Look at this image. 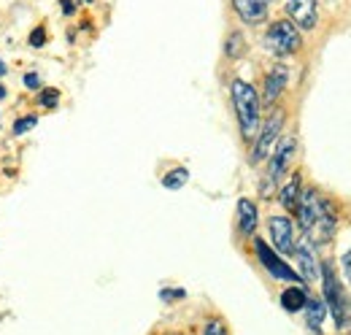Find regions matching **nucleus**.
Listing matches in <instances>:
<instances>
[{
	"mask_svg": "<svg viewBox=\"0 0 351 335\" xmlns=\"http://www.w3.org/2000/svg\"><path fill=\"white\" fill-rule=\"evenodd\" d=\"M298 222H300V230L306 233V238L319 246V244H327L332 235H335V227H338V211L335 206L322 198L316 189H306L300 192V200H298Z\"/></svg>",
	"mask_w": 351,
	"mask_h": 335,
	"instance_id": "nucleus-1",
	"label": "nucleus"
},
{
	"mask_svg": "<svg viewBox=\"0 0 351 335\" xmlns=\"http://www.w3.org/2000/svg\"><path fill=\"white\" fill-rule=\"evenodd\" d=\"M230 95H232V106H235V117H238L243 141H254L260 132V125H263V119H260L263 100H260L257 89L243 79H235L230 86Z\"/></svg>",
	"mask_w": 351,
	"mask_h": 335,
	"instance_id": "nucleus-2",
	"label": "nucleus"
},
{
	"mask_svg": "<svg viewBox=\"0 0 351 335\" xmlns=\"http://www.w3.org/2000/svg\"><path fill=\"white\" fill-rule=\"evenodd\" d=\"M300 30L292 25V19H278L265 33V49L276 57H289L300 49Z\"/></svg>",
	"mask_w": 351,
	"mask_h": 335,
	"instance_id": "nucleus-3",
	"label": "nucleus"
},
{
	"mask_svg": "<svg viewBox=\"0 0 351 335\" xmlns=\"http://www.w3.org/2000/svg\"><path fill=\"white\" fill-rule=\"evenodd\" d=\"M284 119H287V114H284L281 108H273V114L267 117V122L260 125V132H257L254 146H252V157H249V160H252V165H260L263 160L270 157L273 146L278 143V135H281Z\"/></svg>",
	"mask_w": 351,
	"mask_h": 335,
	"instance_id": "nucleus-4",
	"label": "nucleus"
},
{
	"mask_svg": "<svg viewBox=\"0 0 351 335\" xmlns=\"http://www.w3.org/2000/svg\"><path fill=\"white\" fill-rule=\"evenodd\" d=\"M254 251H257L260 265H263L265 270H267L276 281H289V284H298V281H300V273H298V270H292V268L278 257V251L270 249L263 238H254Z\"/></svg>",
	"mask_w": 351,
	"mask_h": 335,
	"instance_id": "nucleus-5",
	"label": "nucleus"
},
{
	"mask_svg": "<svg viewBox=\"0 0 351 335\" xmlns=\"http://www.w3.org/2000/svg\"><path fill=\"white\" fill-rule=\"evenodd\" d=\"M319 279L324 281V305L332 311L335 325L343 327V325H346V294H343L341 281L335 279V273H332L330 265H322V276H319Z\"/></svg>",
	"mask_w": 351,
	"mask_h": 335,
	"instance_id": "nucleus-6",
	"label": "nucleus"
},
{
	"mask_svg": "<svg viewBox=\"0 0 351 335\" xmlns=\"http://www.w3.org/2000/svg\"><path fill=\"white\" fill-rule=\"evenodd\" d=\"M295 149H298V141H295L292 135L281 138V141L273 146V152H270V157H267V173H265V181L276 184V181L289 170L292 160H295Z\"/></svg>",
	"mask_w": 351,
	"mask_h": 335,
	"instance_id": "nucleus-7",
	"label": "nucleus"
},
{
	"mask_svg": "<svg viewBox=\"0 0 351 335\" xmlns=\"http://www.w3.org/2000/svg\"><path fill=\"white\" fill-rule=\"evenodd\" d=\"M267 233H270V244L278 254H295L298 246V233H295V224L289 216H270L267 219Z\"/></svg>",
	"mask_w": 351,
	"mask_h": 335,
	"instance_id": "nucleus-8",
	"label": "nucleus"
},
{
	"mask_svg": "<svg viewBox=\"0 0 351 335\" xmlns=\"http://www.w3.org/2000/svg\"><path fill=\"white\" fill-rule=\"evenodd\" d=\"M287 82H289V68L281 65V62L273 65L263 82V97H260V100H263L265 106H273V103L281 97V92L287 89Z\"/></svg>",
	"mask_w": 351,
	"mask_h": 335,
	"instance_id": "nucleus-9",
	"label": "nucleus"
},
{
	"mask_svg": "<svg viewBox=\"0 0 351 335\" xmlns=\"http://www.w3.org/2000/svg\"><path fill=\"white\" fill-rule=\"evenodd\" d=\"M287 14L292 16V25L298 30H313L316 27V0H287Z\"/></svg>",
	"mask_w": 351,
	"mask_h": 335,
	"instance_id": "nucleus-10",
	"label": "nucleus"
},
{
	"mask_svg": "<svg viewBox=\"0 0 351 335\" xmlns=\"http://www.w3.org/2000/svg\"><path fill=\"white\" fill-rule=\"evenodd\" d=\"M295 257H298V268H300V279L308 284H316L319 276H322V268H319V259L313 254V244L311 241H300L295 246Z\"/></svg>",
	"mask_w": 351,
	"mask_h": 335,
	"instance_id": "nucleus-11",
	"label": "nucleus"
},
{
	"mask_svg": "<svg viewBox=\"0 0 351 335\" xmlns=\"http://www.w3.org/2000/svg\"><path fill=\"white\" fill-rule=\"evenodd\" d=\"M232 8L243 25H260L267 19L270 0H232Z\"/></svg>",
	"mask_w": 351,
	"mask_h": 335,
	"instance_id": "nucleus-12",
	"label": "nucleus"
},
{
	"mask_svg": "<svg viewBox=\"0 0 351 335\" xmlns=\"http://www.w3.org/2000/svg\"><path fill=\"white\" fill-rule=\"evenodd\" d=\"M257 224H260V211L257 203L249 200V198H241L238 200V230L243 238H252L257 233Z\"/></svg>",
	"mask_w": 351,
	"mask_h": 335,
	"instance_id": "nucleus-13",
	"label": "nucleus"
},
{
	"mask_svg": "<svg viewBox=\"0 0 351 335\" xmlns=\"http://www.w3.org/2000/svg\"><path fill=\"white\" fill-rule=\"evenodd\" d=\"M324 314H327L324 300H322V297H308L306 300V319H308V327H311L313 333H322Z\"/></svg>",
	"mask_w": 351,
	"mask_h": 335,
	"instance_id": "nucleus-14",
	"label": "nucleus"
},
{
	"mask_svg": "<svg viewBox=\"0 0 351 335\" xmlns=\"http://www.w3.org/2000/svg\"><path fill=\"white\" fill-rule=\"evenodd\" d=\"M306 300H308V294L303 292L300 284H289V287L281 292V305H284V311H289V314L303 311V308H306Z\"/></svg>",
	"mask_w": 351,
	"mask_h": 335,
	"instance_id": "nucleus-15",
	"label": "nucleus"
},
{
	"mask_svg": "<svg viewBox=\"0 0 351 335\" xmlns=\"http://www.w3.org/2000/svg\"><path fill=\"white\" fill-rule=\"evenodd\" d=\"M278 200H281V206H284L287 211L298 209V200H300V173H295V176L281 187Z\"/></svg>",
	"mask_w": 351,
	"mask_h": 335,
	"instance_id": "nucleus-16",
	"label": "nucleus"
},
{
	"mask_svg": "<svg viewBox=\"0 0 351 335\" xmlns=\"http://www.w3.org/2000/svg\"><path fill=\"white\" fill-rule=\"evenodd\" d=\"M224 54H227L230 60H241V57L246 54V38H243V33L232 30V33L227 36V41H224Z\"/></svg>",
	"mask_w": 351,
	"mask_h": 335,
	"instance_id": "nucleus-17",
	"label": "nucleus"
},
{
	"mask_svg": "<svg viewBox=\"0 0 351 335\" xmlns=\"http://www.w3.org/2000/svg\"><path fill=\"white\" fill-rule=\"evenodd\" d=\"M186 181H189V170L181 165L171 168V170L162 176V187H165V189H181Z\"/></svg>",
	"mask_w": 351,
	"mask_h": 335,
	"instance_id": "nucleus-18",
	"label": "nucleus"
},
{
	"mask_svg": "<svg viewBox=\"0 0 351 335\" xmlns=\"http://www.w3.org/2000/svg\"><path fill=\"white\" fill-rule=\"evenodd\" d=\"M36 103H38L41 108H57V103H60V89H54V86H41L38 95H36Z\"/></svg>",
	"mask_w": 351,
	"mask_h": 335,
	"instance_id": "nucleus-19",
	"label": "nucleus"
},
{
	"mask_svg": "<svg viewBox=\"0 0 351 335\" xmlns=\"http://www.w3.org/2000/svg\"><path fill=\"white\" fill-rule=\"evenodd\" d=\"M36 125H38V117H36V114H25V117H19V119L14 122L11 130H14V135H25V132H30Z\"/></svg>",
	"mask_w": 351,
	"mask_h": 335,
	"instance_id": "nucleus-20",
	"label": "nucleus"
},
{
	"mask_svg": "<svg viewBox=\"0 0 351 335\" xmlns=\"http://www.w3.org/2000/svg\"><path fill=\"white\" fill-rule=\"evenodd\" d=\"M46 41H49V36H46L44 25L33 27V30H30V36H27V43H30L33 49H41V46H46Z\"/></svg>",
	"mask_w": 351,
	"mask_h": 335,
	"instance_id": "nucleus-21",
	"label": "nucleus"
},
{
	"mask_svg": "<svg viewBox=\"0 0 351 335\" xmlns=\"http://www.w3.org/2000/svg\"><path fill=\"white\" fill-rule=\"evenodd\" d=\"M203 335H227V330H224V322H221V319H211V322H206Z\"/></svg>",
	"mask_w": 351,
	"mask_h": 335,
	"instance_id": "nucleus-22",
	"label": "nucleus"
},
{
	"mask_svg": "<svg viewBox=\"0 0 351 335\" xmlns=\"http://www.w3.org/2000/svg\"><path fill=\"white\" fill-rule=\"evenodd\" d=\"M22 84H25V89H30V92H38V89H41V76H38V73H25V76H22Z\"/></svg>",
	"mask_w": 351,
	"mask_h": 335,
	"instance_id": "nucleus-23",
	"label": "nucleus"
},
{
	"mask_svg": "<svg viewBox=\"0 0 351 335\" xmlns=\"http://www.w3.org/2000/svg\"><path fill=\"white\" fill-rule=\"evenodd\" d=\"M60 5H62V14L65 16H73L76 14V3L73 0H60Z\"/></svg>",
	"mask_w": 351,
	"mask_h": 335,
	"instance_id": "nucleus-24",
	"label": "nucleus"
},
{
	"mask_svg": "<svg viewBox=\"0 0 351 335\" xmlns=\"http://www.w3.org/2000/svg\"><path fill=\"white\" fill-rule=\"evenodd\" d=\"M160 297L162 300H178V297H184V290H162Z\"/></svg>",
	"mask_w": 351,
	"mask_h": 335,
	"instance_id": "nucleus-25",
	"label": "nucleus"
},
{
	"mask_svg": "<svg viewBox=\"0 0 351 335\" xmlns=\"http://www.w3.org/2000/svg\"><path fill=\"white\" fill-rule=\"evenodd\" d=\"M343 268H346V273L351 276V251L346 254V257H343Z\"/></svg>",
	"mask_w": 351,
	"mask_h": 335,
	"instance_id": "nucleus-26",
	"label": "nucleus"
},
{
	"mask_svg": "<svg viewBox=\"0 0 351 335\" xmlns=\"http://www.w3.org/2000/svg\"><path fill=\"white\" fill-rule=\"evenodd\" d=\"M5 97H8V89H5L3 82H0V100H5Z\"/></svg>",
	"mask_w": 351,
	"mask_h": 335,
	"instance_id": "nucleus-27",
	"label": "nucleus"
},
{
	"mask_svg": "<svg viewBox=\"0 0 351 335\" xmlns=\"http://www.w3.org/2000/svg\"><path fill=\"white\" fill-rule=\"evenodd\" d=\"M5 73H8V68H5V62H3V60H0V79H3V76H5Z\"/></svg>",
	"mask_w": 351,
	"mask_h": 335,
	"instance_id": "nucleus-28",
	"label": "nucleus"
},
{
	"mask_svg": "<svg viewBox=\"0 0 351 335\" xmlns=\"http://www.w3.org/2000/svg\"><path fill=\"white\" fill-rule=\"evenodd\" d=\"M87 3H89V0H87Z\"/></svg>",
	"mask_w": 351,
	"mask_h": 335,
	"instance_id": "nucleus-29",
	"label": "nucleus"
}]
</instances>
